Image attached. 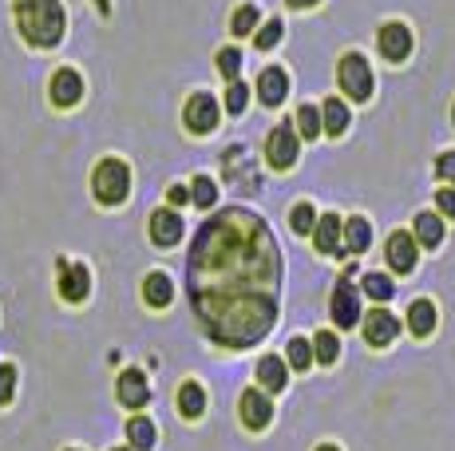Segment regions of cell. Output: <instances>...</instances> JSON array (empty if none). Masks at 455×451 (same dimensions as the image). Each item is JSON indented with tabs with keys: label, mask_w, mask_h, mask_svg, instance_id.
<instances>
[{
	"label": "cell",
	"mask_w": 455,
	"mask_h": 451,
	"mask_svg": "<svg viewBox=\"0 0 455 451\" xmlns=\"http://www.w3.org/2000/svg\"><path fill=\"white\" fill-rule=\"evenodd\" d=\"M190 301L210 337L250 348L277 321V250L258 214L234 206L198 229L190 250Z\"/></svg>",
	"instance_id": "1"
},
{
	"label": "cell",
	"mask_w": 455,
	"mask_h": 451,
	"mask_svg": "<svg viewBox=\"0 0 455 451\" xmlns=\"http://www.w3.org/2000/svg\"><path fill=\"white\" fill-rule=\"evenodd\" d=\"M16 24L32 48H56L64 36V4L60 0H16Z\"/></svg>",
	"instance_id": "2"
},
{
	"label": "cell",
	"mask_w": 455,
	"mask_h": 451,
	"mask_svg": "<svg viewBox=\"0 0 455 451\" xmlns=\"http://www.w3.org/2000/svg\"><path fill=\"white\" fill-rule=\"evenodd\" d=\"M91 194H96L104 206H120L131 194V167L123 159H104L91 175Z\"/></svg>",
	"instance_id": "3"
},
{
	"label": "cell",
	"mask_w": 455,
	"mask_h": 451,
	"mask_svg": "<svg viewBox=\"0 0 455 451\" xmlns=\"http://www.w3.org/2000/svg\"><path fill=\"white\" fill-rule=\"evenodd\" d=\"M336 80H341V88H344V96L349 99H368L373 96V67H368V59L360 52H349L341 59Z\"/></svg>",
	"instance_id": "4"
},
{
	"label": "cell",
	"mask_w": 455,
	"mask_h": 451,
	"mask_svg": "<svg viewBox=\"0 0 455 451\" xmlns=\"http://www.w3.org/2000/svg\"><path fill=\"white\" fill-rule=\"evenodd\" d=\"M297 151H301V143H297V131H293L289 123L274 127V135L266 139V159L274 170H289L297 163Z\"/></svg>",
	"instance_id": "5"
},
{
	"label": "cell",
	"mask_w": 455,
	"mask_h": 451,
	"mask_svg": "<svg viewBox=\"0 0 455 451\" xmlns=\"http://www.w3.org/2000/svg\"><path fill=\"white\" fill-rule=\"evenodd\" d=\"M182 119H187V127L195 135H210L218 127V119H222V112H218V99L210 96V91H198V96L187 99V112H182Z\"/></svg>",
	"instance_id": "6"
},
{
	"label": "cell",
	"mask_w": 455,
	"mask_h": 451,
	"mask_svg": "<svg viewBox=\"0 0 455 451\" xmlns=\"http://www.w3.org/2000/svg\"><path fill=\"white\" fill-rule=\"evenodd\" d=\"M328 313H333V321H336V329H352L360 321V297H357V289H352L349 277H341L333 289V305H328Z\"/></svg>",
	"instance_id": "7"
},
{
	"label": "cell",
	"mask_w": 455,
	"mask_h": 451,
	"mask_svg": "<svg viewBox=\"0 0 455 451\" xmlns=\"http://www.w3.org/2000/svg\"><path fill=\"white\" fill-rule=\"evenodd\" d=\"M238 408H242V424H246L250 432H261L269 420H274V400L261 393V388H246Z\"/></svg>",
	"instance_id": "8"
},
{
	"label": "cell",
	"mask_w": 455,
	"mask_h": 451,
	"mask_svg": "<svg viewBox=\"0 0 455 451\" xmlns=\"http://www.w3.org/2000/svg\"><path fill=\"white\" fill-rule=\"evenodd\" d=\"M48 96H52L56 107H75L83 99V75L72 72V67H60V72L52 75V88H48Z\"/></svg>",
	"instance_id": "9"
},
{
	"label": "cell",
	"mask_w": 455,
	"mask_h": 451,
	"mask_svg": "<svg viewBox=\"0 0 455 451\" xmlns=\"http://www.w3.org/2000/svg\"><path fill=\"white\" fill-rule=\"evenodd\" d=\"M396 333H400V321H396L389 309H373L365 317V340H368V345L384 348V345H392Z\"/></svg>",
	"instance_id": "10"
},
{
	"label": "cell",
	"mask_w": 455,
	"mask_h": 451,
	"mask_svg": "<svg viewBox=\"0 0 455 451\" xmlns=\"http://www.w3.org/2000/svg\"><path fill=\"white\" fill-rule=\"evenodd\" d=\"M258 96H261V104L266 107L285 104V96H289V75H285L281 67H266L261 80H258Z\"/></svg>",
	"instance_id": "11"
},
{
	"label": "cell",
	"mask_w": 455,
	"mask_h": 451,
	"mask_svg": "<svg viewBox=\"0 0 455 451\" xmlns=\"http://www.w3.org/2000/svg\"><path fill=\"white\" fill-rule=\"evenodd\" d=\"M381 52H384V59H392V64L408 59V52H412V32L404 28V24H384V28H381Z\"/></svg>",
	"instance_id": "12"
},
{
	"label": "cell",
	"mask_w": 455,
	"mask_h": 451,
	"mask_svg": "<svg viewBox=\"0 0 455 451\" xmlns=\"http://www.w3.org/2000/svg\"><path fill=\"white\" fill-rule=\"evenodd\" d=\"M389 266L400 269V274H412V269H416V237L396 229L389 237Z\"/></svg>",
	"instance_id": "13"
},
{
	"label": "cell",
	"mask_w": 455,
	"mask_h": 451,
	"mask_svg": "<svg viewBox=\"0 0 455 451\" xmlns=\"http://www.w3.org/2000/svg\"><path fill=\"white\" fill-rule=\"evenodd\" d=\"M150 237H155V245H179L182 237V218L174 214V210H155L150 214Z\"/></svg>",
	"instance_id": "14"
},
{
	"label": "cell",
	"mask_w": 455,
	"mask_h": 451,
	"mask_svg": "<svg viewBox=\"0 0 455 451\" xmlns=\"http://www.w3.org/2000/svg\"><path fill=\"white\" fill-rule=\"evenodd\" d=\"M115 393H120V400L127 408H143L150 400V388H147V377H143L139 369H127L120 377V385H115Z\"/></svg>",
	"instance_id": "15"
},
{
	"label": "cell",
	"mask_w": 455,
	"mask_h": 451,
	"mask_svg": "<svg viewBox=\"0 0 455 451\" xmlns=\"http://www.w3.org/2000/svg\"><path fill=\"white\" fill-rule=\"evenodd\" d=\"M91 289V274L83 266H60V297L64 301H83Z\"/></svg>",
	"instance_id": "16"
},
{
	"label": "cell",
	"mask_w": 455,
	"mask_h": 451,
	"mask_svg": "<svg viewBox=\"0 0 455 451\" xmlns=\"http://www.w3.org/2000/svg\"><path fill=\"white\" fill-rule=\"evenodd\" d=\"M143 297H147L150 309H166V305L174 301V282L166 274H147V282H143Z\"/></svg>",
	"instance_id": "17"
},
{
	"label": "cell",
	"mask_w": 455,
	"mask_h": 451,
	"mask_svg": "<svg viewBox=\"0 0 455 451\" xmlns=\"http://www.w3.org/2000/svg\"><path fill=\"white\" fill-rule=\"evenodd\" d=\"M313 242L321 253H341V222H336V214H321L313 226Z\"/></svg>",
	"instance_id": "18"
},
{
	"label": "cell",
	"mask_w": 455,
	"mask_h": 451,
	"mask_svg": "<svg viewBox=\"0 0 455 451\" xmlns=\"http://www.w3.org/2000/svg\"><path fill=\"white\" fill-rule=\"evenodd\" d=\"M368 242H373V226L365 222V218H349V222L341 226V245L352 253H365Z\"/></svg>",
	"instance_id": "19"
},
{
	"label": "cell",
	"mask_w": 455,
	"mask_h": 451,
	"mask_svg": "<svg viewBox=\"0 0 455 451\" xmlns=\"http://www.w3.org/2000/svg\"><path fill=\"white\" fill-rule=\"evenodd\" d=\"M289 364L285 361H277V356H261L258 361V380H261V388H269V393H281L285 388V377H289Z\"/></svg>",
	"instance_id": "20"
},
{
	"label": "cell",
	"mask_w": 455,
	"mask_h": 451,
	"mask_svg": "<svg viewBox=\"0 0 455 451\" xmlns=\"http://www.w3.org/2000/svg\"><path fill=\"white\" fill-rule=\"evenodd\" d=\"M155 439H158L155 424H150L147 416H131V420H127V444L135 451H150V447H155Z\"/></svg>",
	"instance_id": "21"
},
{
	"label": "cell",
	"mask_w": 455,
	"mask_h": 451,
	"mask_svg": "<svg viewBox=\"0 0 455 451\" xmlns=\"http://www.w3.org/2000/svg\"><path fill=\"white\" fill-rule=\"evenodd\" d=\"M408 329L416 337H428L436 329V305L432 301H424V297H420V301H412L408 305Z\"/></svg>",
	"instance_id": "22"
},
{
	"label": "cell",
	"mask_w": 455,
	"mask_h": 451,
	"mask_svg": "<svg viewBox=\"0 0 455 451\" xmlns=\"http://www.w3.org/2000/svg\"><path fill=\"white\" fill-rule=\"evenodd\" d=\"M179 412L187 416V420H198V416L206 412V393H202L198 380H187V385L179 388Z\"/></svg>",
	"instance_id": "23"
},
{
	"label": "cell",
	"mask_w": 455,
	"mask_h": 451,
	"mask_svg": "<svg viewBox=\"0 0 455 451\" xmlns=\"http://www.w3.org/2000/svg\"><path fill=\"white\" fill-rule=\"evenodd\" d=\"M321 127L328 135H344L349 131V107L341 104V99H325V107H321Z\"/></svg>",
	"instance_id": "24"
},
{
	"label": "cell",
	"mask_w": 455,
	"mask_h": 451,
	"mask_svg": "<svg viewBox=\"0 0 455 451\" xmlns=\"http://www.w3.org/2000/svg\"><path fill=\"white\" fill-rule=\"evenodd\" d=\"M416 242L428 245V250H436V245L443 242V222L436 214H420L416 218Z\"/></svg>",
	"instance_id": "25"
},
{
	"label": "cell",
	"mask_w": 455,
	"mask_h": 451,
	"mask_svg": "<svg viewBox=\"0 0 455 451\" xmlns=\"http://www.w3.org/2000/svg\"><path fill=\"white\" fill-rule=\"evenodd\" d=\"M285 356H289V369L305 372L309 364H313V345H309L305 337H293V340H289V348H285Z\"/></svg>",
	"instance_id": "26"
},
{
	"label": "cell",
	"mask_w": 455,
	"mask_h": 451,
	"mask_svg": "<svg viewBox=\"0 0 455 451\" xmlns=\"http://www.w3.org/2000/svg\"><path fill=\"white\" fill-rule=\"evenodd\" d=\"M297 131L305 135V139H317V135H321V107L301 104L297 107Z\"/></svg>",
	"instance_id": "27"
},
{
	"label": "cell",
	"mask_w": 455,
	"mask_h": 451,
	"mask_svg": "<svg viewBox=\"0 0 455 451\" xmlns=\"http://www.w3.org/2000/svg\"><path fill=\"white\" fill-rule=\"evenodd\" d=\"M313 356H317L321 364H336V356H341V340H336V333H317Z\"/></svg>",
	"instance_id": "28"
},
{
	"label": "cell",
	"mask_w": 455,
	"mask_h": 451,
	"mask_svg": "<svg viewBox=\"0 0 455 451\" xmlns=\"http://www.w3.org/2000/svg\"><path fill=\"white\" fill-rule=\"evenodd\" d=\"M258 16L261 12L254 4H242L238 12H234V20H230V32H234V36H250V32L258 28Z\"/></svg>",
	"instance_id": "29"
},
{
	"label": "cell",
	"mask_w": 455,
	"mask_h": 451,
	"mask_svg": "<svg viewBox=\"0 0 455 451\" xmlns=\"http://www.w3.org/2000/svg\"><path fill=\"white\" fill-rule=\"evenodd\" d=\"M360 289H365L373 301H389L392 297V282L384 274H365V282H360Z\"/></svg>",
	"instance_id": "30"
},
{
	"label": "cell",
	"mask_w": 455,
	"mask_h": 451,
	"mask_svg": "<svg viewBox=\"0 0 455 451\" xmlns=\"http://www.w3.org/2000/svg\"><path fill=\"white\" fill-rule=\"evenodd\" d=\"M190 198H195V206H214V202H218V186L210 183L206 175H198L195 186H190Z\"/></svg>",
	"instance_id": "31"
},
{
	"label": "cell",
	"mask_w": 455,
	"mask_h": 451,
	"mask_svg": "<svg viewBox=\"0 0 455 451\" xmlns=\"http://www.w3.org/2000/svg\"><path fill=\"white\" fill-rule=\"evenodd\" d=\"M246 104H250V88H246L242 80H234L230 91H226V112H230V115H242V112H246Z\"/></svg>",
	"instance_id": "32"
},
{
	"label": "cell",
	"mask_w": 455,
	"mask_h": 451,
	"mask_svg": "<svg viewBox=\"0 0 455 451\" xmlns=\"http://www.w3.org/2000/svg\"><path fill=\"white\" fill-rule=\"evenodd\" d=\"M289 226L297 229V234H313V226H317V210L309 206V202H301V206H293Z\"/></svg>",
	"instance_id": "33"
},
{
	"label": "cell",
	"mask_w": 455,
	"mask_h": 451,
	"mask_svg": "<svg viewBox=\"0 0 455 451\" xmlns=\"http://www.w3.org/2000/svg\"><path fill=\"white\" fill-rule=\"evenodd\" d=\"M218 67H222V75L226 80H238V72H242V48H222L218 52Z\"/></svg>",
	"instance_id": "34"
},
{
	"label": "cell",
	"mask_w": 455,
	"mask_h": 451,
	"mask_svg": "<svg viewBox=\"0 0 455 451\" xmlns=\"http://www.w3.org/2000/svg\"><path fill=\"white\" fill-rule=\"evenodd\" d=\"M12 393H16V369L12 364H4L0 361V408L12 400Z\"/></svg>",
	"instance_id": "35"
},
{
	"label": "cell",
	"mask_w": 455,
	"mask_h": 451,
	"mask_svg": "<svg viewBox=\"0 0 455 451\" xmlns=\"http://www.w3.org/2000/svg\"><path fill=\"white\" fill-rule=\"evenodd\" d=\"M281 32H285V28H281V20H269L266 28L258 32V48H274L277 40H281Z\"/></svg>",
	"instance_id": "36"
},
{
	"label": "cell",
	"mask_w": 455,
	"mask_h": 451,
	"mask_svg": "<svg viewBox=\"0 0 455 451\" xmlns=\"http://www.w3.org/2000/svg\"><path fill=\"white\" fill-rule=\"evenodd\" d=\"M436 175L448 178V183H455V151H443V155L436 159Z\"/></svg>",
	"instance_id": "37"
},
{
	"label": "cell",
	"mask_w": 455,
	"mask_h": 451,
	"mask_svg": "<svg viewBox=\"0 0 455 451\" xmlns=\"http://www.w3.org/2000/svg\"><path fill=\"white\" fill-rule=\"evenodd\" d=\"M436 206H440L448 218H455V191H451V186H443V191L436 194Z\"/></svg>",
	"instance_id": "38"
},
{
	"label": "cell",
	"mask_w": 455,
	"mask_h": 451,
	"mask_svg": "<svg viewBox=\"0 0 455 451\" xmlns=\"http://www.w3.org/2000/svg\"><path fill=\"white\" fill-rule=\"evenodd\" d=\"M166 198H171V206H182V202L190 198V191H187V186H171V191H166Z\"/></svg>",
	"instance_id": "39"
},
{
	"label": "cell",
	"mask_w": 455,
	"mask_h": 451,
	"mask_svg": "<svg viewBox=\"0 0 455 451\" xmlns=\"http://www.w3.org/2000/svg\"><path fill=\"white\" fill-rule=\"evenodd\" d=\"M309 4H317V0H289V8H309Z\"/></svg>",
	"instance_id": "40"
},
{
	"label": "cell",
	"mask_w": 455,
	"mask_h": 451,
	"mask_svg": "<svg viewBox=\"0 0 455 451\" xmlns=\"http://www.w3.org/2000/svg\"><path fill=\"white\" fill-rule=\"evenodd\" d=\"M317 451H341V447H336V444H321V447H317Z\"/></svg>",
	"instance_id": "41"
},
{
	"label": "cell",
	"mask_w": 455,
	"mask_h": 451,
	"mask_svg": "<svg viewBox=\"0 0 455 451\" xmlns=\"http://www.w3.org/2000/svg\"><path fill=\"white\" fill-rule=\"evenodd\" d=\"M96 4H99V8H104V12H107V0H96Z\"/></svg>",
	"instance_id": "42"
},
{
	"label": "cell",
	"mask_w": 455,
	"mask_h": 451,
	"mask_svg": "<svg viewBox=\"0 0 455 451\" xmlns=\"http://www.w3.org/2000/svg\"><path fill=\"white\" fill-rule=\"evenodd\" d=\"M112 451H131V447H112Z\"/></svg>",
	"instance_id": "43"
},
{
	"label": "cell",
	"mask_w": 455,
	"mask_h": 451,
	"mask_svg": "<svg viewBox=\"0 0 455 451\" xmlns=\"http://www.w3.org/2000/svg\"><path fill=\"white\" fill-rule=\"evenodd\" d=\"M67 451H80V447H67Z\"/></svg>",
	"instance_id": "44"
}]
</instances>
